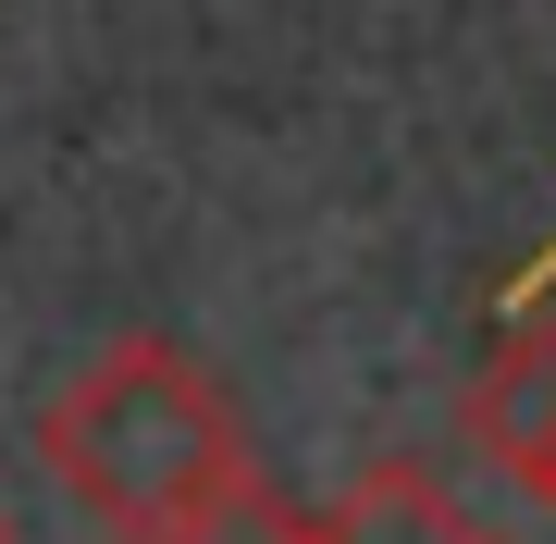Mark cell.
<instances>
[{
	"label": "cell",
	"mask_w": 556,
	"mask_h": 544,
	"mask_svg": "<svg viewBox=\"0 0 556 544\" xmlns=\"http://www.w3.org/2000/svg\"><path fill=\"white\" fill-rule=\"evenodd\" d=\"M457 433H470L519 495L556 507V322H544V309H507L495 359H482L470 396H457Z\"/></svg>",
	"instance_id": "2"
},
{
	"label": "cell",
	"mask_w": 556,
	"mask_h": 544,
	"mask_svg": "<svg viewBox=\"0 0 556 544\" xmlns=\"http://www.w3.org/2000/svg\"><path fill=\"white\" fill-rule=\"evenodd\" d=\"M321 544H495V532H482L420 458H371L334 507H321Z\"/></svg>",
	"instance_id": "3"
},
{
	"label": "cell",
	"mask_w": 556,
	"mask_h": 544,
	"mask_svg": "<svg viewBox=\"0 0 556 544\" xmlns=\"http://www.w3.org/2000/svg\"><path fill=\"white\" fill-rule=\"evenodd\" d=\"M149 544H321V507H298V495H273L248 470L236 495H211L199 520H174V532H149Z\"/></svg>",
	"instance_id": "4"
},
{
	"label": "cell",
	"mask_w": 556,
	"mask_h": 544,
	"mask_svg": "<svg viewBox=\"0 0 556 544\" xmlns=\"http://www.w3.org/2000/svg\"><path fill=\"white\" fill-rule=\"evenodd\" d=\"M0 544H13V520H0Z\"/></svg>",
	"instance_id": "6"
},
{
	"label": "cell",
	"mask_w": 556,
	"mask_h": 544,
	"mask_svg": "<svg viewBox=\"0 0 556 544\" xmlns=\"http://www.w3.org/2000/svg\"><path fill=\"white\" fill-rule=\"evenodd\" d=\"M38 458L62 470V495H75L112 544H149V532L199 520L211 495H236L260 470L236 396H223L174 334H112L100 359L38 408Z\"/></svg>",
	"instance_id": "1"
},
{
	"label": "cell",
	"mask_w": 556,
	"mask_h": 544,
	"mask_svg": "<svg viewBox=\"0 0 556 544\" xmlns=\"http://www.w3.org/2000/svg\"><path fill=\"white\" fill-rule=\"evenodd\" d=\"M544 298H556V248H544V261H532V273L507 284V309H544Z\"/></svg>",
	"instance_id": "5"
}]
</instances>
